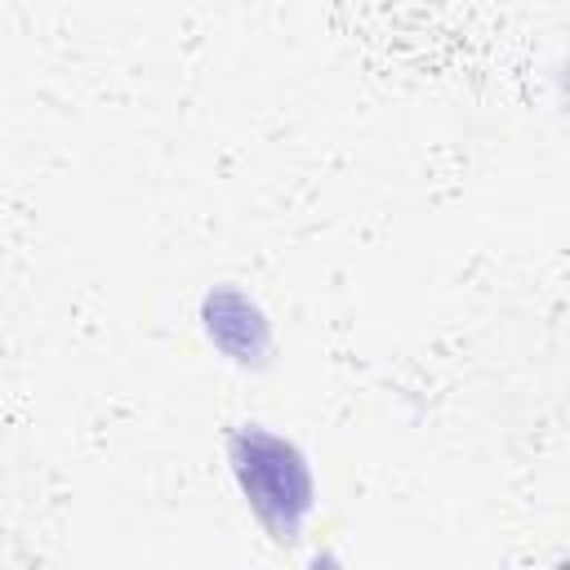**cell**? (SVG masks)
I'll list each match as a JSON object with an SVG mask.
<instances>
[{
  "mask_svg": "<svg viewBox=\"0 0 570 570\" xmlns=\"http://www.w3.org/2000/svg\"><path fill=\"white\" fill-rule=\"evenodd\" d=\"M227 450H232V472H236L240 494L254 508V517L272 530V539L289 543L303 530L312 499H316L303 450L258 423L236 428Z\"/></svg>",
  "mask_w": 570,
  "mask_h": 570,
  "instance_id": "1",
  "label": "cell"
},
{
  "mask_svg": "<svg viewBox=\"0 0 570 570\" xmlns=\"http://www.w3.org/2000/svg\"><path fill=\"white\" fill-rule=\"evenodd\" d=\"M205 316V334L214 338L218 352H227L236 365H263L272 352V334L267 321L258 312V303H249L240 289H214L200 307Z\"/></svg>",
  "mask_w": 570,
  "mask_h": 570,
  "instance_id": "2",
  "label": "cell"
}]
</instances>
